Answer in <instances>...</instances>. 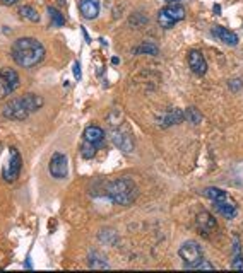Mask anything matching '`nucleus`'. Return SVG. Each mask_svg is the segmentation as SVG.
I'll return each mask as SVG.
<instances>
[{"mask_svg": "<svg viewBox=\"0 0 243 273\" xmlns=\"http://www.w3.org/2000/svg\"><path fill=\"white\" fill-rule=\"evenodd\" d=\"M12 58L24 69L36 67L45 58V48L35 38H19L12 45Z\"/></svg>", "mask_w": 243, "mask_h": 273, "instance_id": "f257e3e1", "label": "nucleus"}, {"mask_svg": "<svg viewBox=\"0 0 243 273\" xmlns=\"http://www.w3.org/2000/svg\"><path fill=\"white\" fill-rule=\"evenodd\" d=\"M43 106V97L36 94H26L22 97H14L4 108V116L16 121L26 120L31 113L38 111Z\"/></svg>", "mask_w": 243, "mask_h": 273, "instance_id": "f03ea898", "label": "nucleus"}, {"mask_svg": "<svg viewBox=\"0 0 243 273\" xmlns=\"http://www.w3.org/2000/svg\"><path fill=\"white\" fill-rule=\"evenodd\" d=\"M106 195L116 205H130L137 198V185L129 178H122L106 186Z\"/></svg>", "mask_w": 243, "mask_h": 273, "instance_id": "7ed1b4c3", "label": "nucleus"}, {"mask_svg": "<svg viewBox=\"0 0 243 273\" xmlns=\"http://www.w3.org/2000/svg\"><path fill=\"white\" fill-rule=\"evenodd\" d=\"M184 19H185V7L180 6V4H170V6L163 7L158 12V22L165 29H170V27L175 26L176 22L184 21Z\"/></svg>", "mask_w": 243, "mask_h": 273, "instance_id": "20e7f679", "label": "nucleus"}, {"mask_svg": "<svg viewBox=\"0 0 243 273\" xmlns=\"http://www.w3.org/2000/svg\"><path fill=\"white\" fill-rule=\"evenodd\" d=\"M178 255H180L181 260H184L185 266L190 268V270H192V268L204 258L202 248H200V244H199L197 241H185V243L180 246Z\"/></svg>", "mask_w": 243, "mask_h": 273, "instance_id": "39448f33", "label": "nucleus"}, {"mask_svg": "<svg viewBox=\"0 0 243 273\" xmlns=\"http://www.w3.org/2000/svg\"><path fill=\"white\" fill-rule=\"evenodd\" d=\"M21 167H22V159H21V154L19 150L16 147H11L9 149V161L7 164L4 166L2 169V176L6 181H16L21 174Z\"/></svg>", "mask_w": 243, "mask_h": 273, "instance_id": "423d86ee", "label": "nucleus"}, {"mask_svg": "<svg viewBox=\"0 0 243 273\" xmlns=\"http://www.w3.org/2000/svg\"><path fill=\"white\" fill-rule=\"evenodd\" d=\"M50 174L55 178V180H65L69 174V161L67 155L62 152H55L50 159Z\"/></svg>", "mask_w": 243, "mask_h": 273, "instance_id": "0eeeda50", "label": "nucleus"}, {"mask_svg": "<svg viewBox=\"0 0 243 273\" xmlns=\"http://www.w3.org/2000/svg\"><path fill=\"white\" fill-rule=\"evenodd\" d=\"M189 65L192 69V72L197 75H204L207 72V62H205L204 55L197 50H192L189 53Z\"/></svg>", "mask_w": 243, "mask_h": 273, "instance_id": "6e6552de", "label": "nucleus"}, {"mask_svg": "<svg viewBox=\"0 0 243 273\" xmlns=\"http://www.w3.org/2000/svg\"><path fill=\"white\" fill-rule=\"evenodd\" d=\"M79 12L84 19H96L100 14V2L98 0H81L79 2Z\"/></svg>", "mask_w": 243, "mask_h": 273, "instance_id": "1a4fd4ad", "label": "nucleus"}, {"mask_svg": "<svg viewBox=\"0 0 243 273\" xmlns=\"http://www.w3.org/2000/svg\"><path fill=\"white\" fill-rule=\"evenodd\" d=\"M212 35L216 36L219 41H223L224 45H230V46H236L238 45V36L233 31L226 29V27H223V26L212 27Z\"/></svg>", "mask_w": 243, "mask_h": 273, "instance_id": "9d476101", "label": "nucleus"}, {"mask_svg": "<svg viewBox=\"0 0 243 273\" xmlns=\"http://www.w3.org/2000/svg\"><path fill=\"white\" fill-rule=\"evenodd\" d=\"M197 227L205 234L212 232V230L216 229V219H214L209 212H200L197 215Z\"/></svg>", "mask_w": 243, "mask_h": 273, "instance_id": "9b49d317", "label": "nucleus"}, {"mask_svg": "<svg viewBox=\"0 0 243 273\" xmlns=\"http://www.w3.org/2000/svg\"><path fill=\"white\" fill-rule=\"evenodd\" d=\"M214 207H216V210L221 215H224L226 219H233L236 215V203L230 198V196H228L226 200H223V201H216Z\"/></svg>", "mask_w": 243, "mask_h": 273, "instance_id": "f8f14e48", "label": "nucleus"}, {"mask_svg": "<svg viewBox=\"0 0 243 273\" xmlns=\"http://www.w3.org/2000/svg\"><path fill=\"white\" fill-rule=\"evenodd\" d=\"M103 139H105V131H103V128H100V126L91 125L84 130V140H87V142L100 145L103 142Z\"/></svg>", "mask_w": 243, "mask_h": 273, "instance_id": "ddd939ff", "label": "nucleus"}, {"mask_svg": "<svg viewBox=\"0 0 243 273\" xmlns=\"http://www.w3.org/2000/svg\"><path fill=\"white\" fill-rule=\"evenodd\" d=\"M231 266L235 270H243V253H241V246H240V241L238 237H235L233 241V263Z\"/></svg>", "mask_w": 243, "mask_h": 273, "instance_id": "4468645a", "label": "nucleus"}, {"mask_svg": "<svg viewBox=\"0 0 243 273\" xmlns=\"http://www.w3.org/2000/svg\"><path fill=\"white\" fill-rule=\"evenodd\" d=\"M111 139H113V142H115L116 147H120L122 150H124V152H130V150H132V142H130V136L122 135L120 131H115Z\"/></svg>", "mask_w": 243, "mask_h": 273, "instance_id": "2eb2a0df", "label": "nucleus"}, {"mask_svg": "<svg viewBox=\"0 0 243 273\" xmlns=\"http://www.w3.org/2000/svg\"><path fill=\"white\" fill-rule=\"evenodd\" d=\"M11 92H14V87L11 86V82L7 81V77L4 75L2 70H0V99H6Z\"/></svg>", "mask_w": 243, "mask_h": 273, "instance_id": "dca6fc26", "label": "nucleus"}, {"mask_svg": "<svg viewBox=\"0 0 243 273\" xmlns=\"http://www.w3.org/2000/svg\"><path fill=\"white\" fill-rule=\"evenodd\" d=\"M96 149H98V144H93V142H87V140H84V144L81 145V155H82L84 159L95 157Z\"/></svg>", "mask_w": 243, "mask_h": 273, "instance_id": "f3484780", "label": "nucleus"}, {"mask_svg": "<svg viewBox=\"0 0 243 273\" xmlns=\"http://www.w3.org/2000/svg\"><path fill=\"white\" fill-rule=\"evenodd\" d=\"M19 14L22 17H26V19H29L31 22H38L40 21V14L35 11L31 6H24V7H21L19 9Z\"/></svg>", "mask_w": 243, "mask_h": 273, "instance_id": "a211bd4d", "label": "nucleus"}, {"mask_svg": "<svg viewBox=\"0 0 243 273\" xmlns=\"http://www.w3.org/2000/svg\"><path fill=\"white\" fill-rule=\"evenodd\" d=\"M48 12H50V19H51V22H53V26H64L65 24V19L62 17V14H60L57 9H53V7H48Z\"/></svg>", "mask_w": 243, "mask_h": 273, "instance_id": "6ab92c4d", "label": "nucleus"}, {"mask_svg": "<svg viewBox=\"0 0 243 273\" xmlns=\"http://www.w3.org/2000/svg\"><path fill=\"white\" fill-rule=\"evenodd\" d=\"M185 118L190 121V123H194V125H197L200 123V120H202V115L195 110V108H189V110L185 111Z\"/></svg>", "mask_w": 243, "mask_h": 273, "instance_id": "aec40b11", "label": "nucleus"}, {"mask_svg": "<svg viewBox=\"0 0 243 273\" xmlns=\"http://www.w3.org/2000/svg\"><path fill=\"white\" fill-rule=\"evenodd\" d=\"M135 53H149V55H158V46L154 45H142L135 48Z\"/></svg>", "mask_w": 243, "mask_h": 273, "instance_id": "412c9836", "label": "nucleus"}, {"mask_svg": "<svg viewBox=\"0 0 243 273\" xmlns=\"http://www.w3.org/2000/svg\"><path fill=\"white\" fill-rule=\"evenodd\" d=\"M192 270H214V265H211L207 260H204V258H202V260H200L197 265L192 268Z\"/></svg>", "mask_w": 243, "mask_h": 273, "instance_id": "4be33fe9", "label": "nucleus"}, {"mask_svg": "<svg viewBox=\"0 0 243 273\" xmlns=\"http://www.w3.org/2000/svg\"><path fill=\"white\" fill-rule=\"evenodd\" d=\"M74 75H76V79H81V65H79V62L74 63Z\"/></svg>", "mask_w": 243, "mask_h": 273, "instance_id": "5701e85b", "label": "nucleus"}, {"mask_svg": "<svg viewBox=\"0 0 243 273\" xmlns=\"http://www.w3.org/2000/svg\"><path fill=\"white\" fill-rule=\"evenodd\" d=\"M230 84H231V89H233V91H238V87L241 86V82H240V81H231Z\"/></svg>", "mask_w": 243, "mask_h": 273, "instance_id": "b1692460", "label": "nucleus"}, {"mask_svg": "<svg viewBox=\"0 0 243 273\" xmlns=\"http://www.w3.org/2000/svg\"><path fill=\"white\" fill-rule=\"evenodd\" d=\"M17 2H19V0H2L4 6H16Z\"/></svg>", "mask_w": 243, "mask_h": 273, "instance_id": "393cba45", "label": "nucleus"}, {"mask_svg": "<svg viewBox=\"0 0 243 273\" xmlns=\"http://www.w3.org/2000/svg\"><path fill=\"white\" fill-rule=\"evenodd\" d=\"M166 2H168V4H178L180 0H166Z\"/></svg>", "mask_w": 243, "mask_h": 273, "instance_id": "a878e982", "label": "nucleus"}]
</instances>
